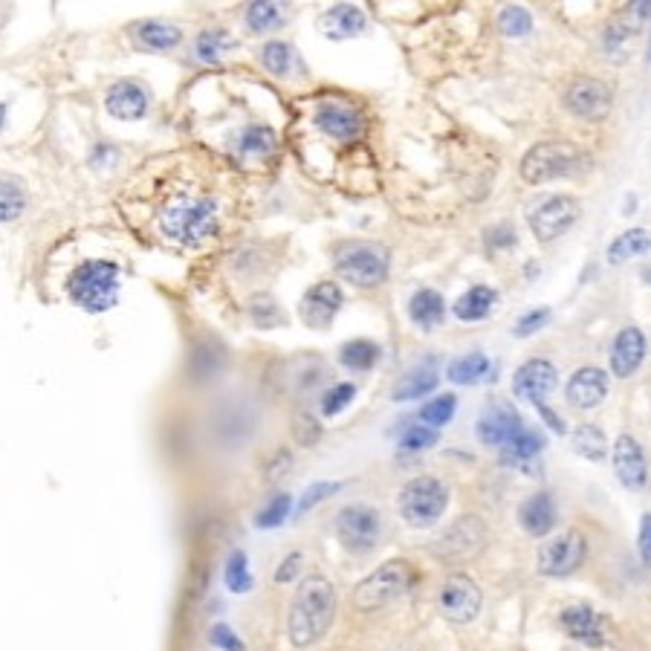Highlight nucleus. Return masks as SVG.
Instances as JSON below:
<instances>
[{"label": "nucleus", "mask_w": 651, "mask_h": 651, "mask_svg": "<svg viewBox=\"0 0 651 651\" xmlns=\"http://www.w3.org/2000/svg\"><path fill=\"white\" fill-rule=\"evenodd\" d=\"M434 443H437V429H429L423 423H411L400 434V449H406V452H420V449H429Z\"/></svg>", "instance_id": "obj_43"}, {"label": "nucleus", "mask_w": 651, "mask_h": 651, "mask_svg": "<svg viewBox=\"0 0 651 651\" xmlns=\"http://www.w3.org/2000/svg\"><path fill=\"white\" fill-rule=\"evenodd\" d=\"M209 640H212V646L220 651H246L244 640L229 628L226 623H217L212 625V631H209Z\"/></svg>", "instance_id": "obj_47"}, {"label": "nucleus", "mask_w": 651, "mask_h": 651, "mask_svg": "<svg viewBox=\"0 0 651 651\" xmlns=\"http://www.w3.org/2000/svg\"><path fill=\"white\" fill-rule=\"evenodd\" d=\"M550 319V310L547 307H539V310H530L527 316H521L516 325V336H530V333H536L539 327L544 325Z\"/></svg>", "instance_id": "obj_48"}, {"label": "nucleus", "mask_w": 651, "mask_h": 651, "mask_svg": "<svg viewBox=\"0 0 651 651\" xmlns=\"http://www.w3.org/2000/svg\"><path fill=\"white\" fill-rule=\"evenodd\" d=\"M339 362L351 371H371L380 362V345H374L368 339H353L348 345H342Z\"/></svg>", "instance_id": "obj_35"}, {"label": "nucleus", "mask_w": 651, "mask_h": 651, "mask_svg": "<svg viewBox=\"0 0 651 651\" xmlns=\"http://www.w3.org/2000/svg\"><path fill=\"white\" fill-rule=\"evenodd\" d=\"M408 316L411 322L423 330H434V327L443 322L446 316V301L437 290H420L411 296V304H408Z\"/></svg>", "instance_id": "obj_26"}, {"label": "nucleus", "mask_w": 651, "mask_h": 651, "mask_svg": "<svg viewBox=\"0 0 651 651\" xmlns=\"http://www.w3.org/2000/svg\"><path fill=\"white\" fill-rule=\"evenodd\" d=\"M484 544H487V524L478 516H461L432 544V553L446 562H461L475 556Z\"/></svg>", "instance_id": "obj_11"}, {"label": "nucleus", "mask_w": 651, "mask_h": 651, "mask_svg": "<svg viewBox=\"0 0 651 651\" xmlns=\"http://www.w3.org/2000/svg\"><path fill=\"white\" fill-rule=\"evenodd\" d=\"M339 307H342V290H339V284L322 281V284H316V287H310V290L304 293L299 307L301 322L307 327H313V330H325V327L336 319Z\"/></svg>", "instance_id": "obj_16"}, {"label": "nucleus", "mask_w": 651, "mask_h": 651, "mask_svg": "<svg viewBox=\"0 0 651 651\" xmlns=\"http://www.w3.org/2000/svg\"><path fill=\"white\" fill-rule=\"evenodd\" d=\"M365 12L359 6H348V3H339L327 12L322 18V29L330 38H353L365 29Z\"/></svg>", "instance_id": "obj_25"}, {"label": "nucleus", "mask_w": 651, "mask_h": 651, "mask_svg": "<svg viewBox=\"0 0 651 651\" xmlns=\"http://www.w3.org/2000/svg\"><path fill=\"white\" fill-rule=\"evenodd\" d=\"M585 163H588L585 154L570 142H539L521 157L518 171L524 183L539 186V183H550L559 177H573L576 171H582Z\"/></svg>", "instance_id": "obj_5"}, {"label": "nucleus", "mask_w": 651, "mask_h": 651, "mask_svg": "<svg viewBox=\"0 0 651 651\" xmlns=\"http://www.w3.org/2000/svg\"><path fill=\"white\" fill-rule=\"evenodd\" d=\"M570 443H573V452L588 458V461H605V452H608V440L605 434L599 432L597 426H579L576 432L570 434Z\"/></svg>", "instance_id": "obj_36"}, {"label": "nucleus", "mask_w": 651, "mask_h": 651, "mask_svg": "<svg viewBox=\"0 0 651 651\" xmlns=\"http://www.w3.org/2000/svg\"><path fill=\"white\" fill-rule=\"evenodd\" d=\"M105 105H108V113L113 119L136 122V119H142L148 113L151 99H148V90L142 84L125 79V82H116L110 87L108 96H105Z\"/></svg>", "instance_id": "obj_18"}, {"label": "nucleus", "mask_w": 651, "mask_h": 651, "mask_svg": "<svg viewBox=\"0 0 651 651\" xmlns=\"http://www.w3.org/2000/svg\"><path fill=\"white\" fill-rule=\"evenodd\" d=\"M475 432H478V440H481L484 446H498V449H504L513 437H518V434L524 432V423H521V414H518L516 408L501 403V400H495V403H489V406L481 411Z\"/></svg>", "instance_id": "obj_14"}, {"label": "nucleus", "mask_w": 651, "mask_h": 651, "mask_svg": "<svg viewBox=\"0 0 651 651\" xmlns=\"http://www.w3.org/2000/svg\"><path fill=\"white\" fill-rule=\"evenodd\" d=\"M249 316H252V322H255L258 327H275L284 322L278 304H275L270 296H258V299H252V304H249Z\"/></svg>", "instance_id": "obj_44"}, {"label": "nucleus", "mask_w": 651, "mask_h": 651, "mask_svg": "<svg viewBox=\"0 0 651 651\" xmlns=\"http://www.w3.org/2000/svg\"><path fill=\"white\" fill-rule=\"evenodd\" d=\"M518 524L524 527L527 536L542 539L556 527V504L550 492H533L530 498L521 501L518 507Z\"/></svg>", "instance_id": "obj_23"}, {"label": "nucleus", "mask_w": 651, "mask_h": 651, "mask_svg": "<svg viewBox=\"0 0 651 651\" xmlns=\"http://www.w3.org/2000/svg\"><path fill=\"white\" fill-rule=\"evenodd\" d=\"M542 449H544L542 434L524 429V432L518 434V437H513V440L501 449V461L510 463V466H527V463L539 458Z\"/></svg>", "instance_id": "obj_33"}, {"label": "nucleus", "mask_w": 651, "mask_h": 651, "mask_svg": "<svg viewBox=\"0 0 651 651\" xmlns=\"http://www.w3.org/2000/svg\"><path fill=\"white\" fill-rule=\"evenodd\" d=\"M238 47V41L226 32V29H203L200 35H197V41H194V55H197V61H203V64H217L223 55L229 53V50H235Z\"/></svg>", "instance_id": "obj_29"}, {"label": "nucleus", "mask_w": 651, "mask_h": 651, "mask_svg": "<svg viewBox=\"0 0 651 651\" xmlns=\"http://www.w3.org/2000/svg\"><path fill=\"white\" fill-rule=\"evenodd\" d=\"M539 411H542V417L547 420V426H550L553 432L565 434V423H562V417H556V414H553V411H550L547 406H539Z\"/></svg>", "instance_id": "obj_52"}, {"label": "nucleus", "mask_w": 651, "mask_h": 651, "mask_svg": "<svg viewBox=\"0 0 651 651\" xmlns=\"http://www.w3.org/2000/svg\"><path fill=\"white\" fill-rule=\"evenodd\" d=\"M290 504H293V498L287 495V492H278L275 498H270V504L255 516V524L261 527V530H272V527H281L287 516H290Z\"/></svg>", "instance_id": "obj_42"}, {"label": "nucleus", "mask_w": 651, "mask_h": 651, "mask_svg": "<svg viewBox=\"0 0 651 651\" xmlns=\"http://www.w3.org/2000/svg\"><path fill=\"white\" fill-rule=\"evenodd\" d=\"M649 61H651V44H649Z\"/></svg>", "instance_id": "obj_55"}, {"label": "nucleus", "mask_w": 651, "mask_h": 651, "mask_svg": "<svg viewBox=\"0 0 651 651\" xmlns=\"http://www.w3.org/2000/svg\"><path fill=\"white\" fill-rule=\"evenodd\" d=\"M559 623H562L570 640H576L582 646L597 649V646L605 643V625H602V617L591 605H570V608L562 611Z\"/></svg>", "instance_id": "obj_19"}, {"label": "nucleus", "mask_w": 651, "mask_h": 651, "mask_svg": "<svg viewBox=\"0 0 651 651\" xmlns=\"http://www.w3.org/2000/svg\"><path fill=\"white\" fill-rule=\"evenodd\" d=\"M611 102V87L591 76L573 79L565 90V108L585 122H602L611 113Z\"/></svg>", "instance_id": "obj_13"}, {"label": "nucleus", "mask_w": 651, "mask_h": 651, "mask_svg": "<svg viewBox=\"0 0 651 651\" xmlns=\"http://www.w3.org/2000/svg\"><path fill=\"white\" fill-rule=\"evenodd\" d=\"M3 122H6V105H0V128H3Z\"/></svg>", "instance_id": "obj_53"}, {"label": "nucleus", "mask_w": 651, "mask_h": 651, "mask_svg": "<svg viewBox=\"0 0 651 651\" xmlns=\"http://www.w3.org/2000/svg\"><path fill=\"white\" fill-rule=\"evenodd\" d=\"M301 570V553H290L278 568H275V582L278 585H287V582H293L296 576H299Z\"/></svg>", "instance_id": "obj_49"}, {"label": "nucleus", "mask_w": 651, "mask_h": 651, "mask_svg": "<svg viewBox=\"0 0 651 651\" xmlns=\"http://www.w3.org/2000/svg\"><path fill=\"white\" fill-rule=\"evenodd\" d=\"M495 299H498V293L492 287H472V290H466L461 299L455 301L452 310H455V316L461 322H481V319H487L489 313H492Z\"/></svg>", "instance_id": "obj_27"}, {"label": "nucleus", "mask_w": 651, "mask_h": 651, "mask_svg": "<svg viewBox=\"0 0 651 651\" xmlns=\"http://www.w3.org/2000/svg\"><path fill=\"white\" fill-rule=\"evenodd\" d=\"M489 359L484 353H466V356H458L449 362L446 368V377L458 385H478V382L487 380L489 374Z\"/></svg>", "instance_id": "obj_30"}, {"label": "nucleus", "mask_w": 651, "mask_h": 651, "mask_svg": "<svg viewBox=\"0 0 651 651\" xmlns=\"http://www.w3.org/2000/svg\"><path fill=\"white\" fill-rule=\"evenodd\" d=\"M316 128L339 142H351L362 134V116L342 102H322L316 110Z\"/></svg>", "instance_id": "obj_20"}, {"label": "nucleus", "mask_w": 651, "mask_h": 651, "mask_svg": "<svg viewBox=\"0 0 651 651\" xmlns=\"http://www.w3.org/2000/svg\"><path fill=\"white\" fill-rule=\"evenodd\" d=\"M136 38L142 41V47L165 53V50H174L183 41V32L174 24H165V21H145V24L136 27Z\"/></svg>", "instance_id": "obj_32"}, {"label": "nucleus", "mask_w": 651, "mask_h": 651, "mask_svg": "<svg viewBox=\"0 0 651 651\" xmlns=\"http://www.w3.org/2000/svg\"><path fill=\"white\" fill-rule=\"evenodd\" d=\"M417 579V570L408 565L406 559H391L380 568L374 570L371 576H365L356 591H353V605L362 611V614H371V611H382L388 608L391 602L403 599L411 591Z\"/></svg>", "instance_id": "obj_4"}, {"label": "nucleus", "mask_w": 651, "mask_h": 651, "mask_svg": "<svg viewBox=\"0 0 651 651\" xmlns=\"http://www.w3.org/2000/svg\"><path fill=\"white\" fill-rule=\"evenodd\" d=\"M498 29L510 38H521L533 29V15L524 6H504L498 15Z\"/></svg>", "instance_id": "obj_41"}, {"label": "nucleus", "mask_w": 651, "mask_h": 651, "mask_svg": "<svg viewBox=\"0 0 651 651\" xmlns=\"http://www.w3.org/2000/svg\"><path fill=\"white\" fill-rule=\"evenodd\" d=\"M588 553V542L579 530H565L553 539H547L539 550V573L550 579H565L582 568Z\"/></svg>", "instance_id": "obj_9"}, {"label": "nucleus", "mask_w": 651, "mask_h": 651, "mask_svg": "<svg viewBox=\"0 0 651 651\" xmlns=\"http://www.w3.org/2000/svg\"><path fill=\"white\" fill-rule=\"evenodd\" d=\"M391 255L382 244H348L336 252V270L356 287H377L388 275Z\"/></svg>", "instance_id": "obj_7"}, {"label": "nucleus", "mask_w": 651, "mask_h": 651, "mask_svg": "<svg viewBox=\"0 0 651 651\" xmlns=\"http://www.w3.org/2000/svg\"><path fill=\"white\" fill-rule=\"evenodd\" d=\"M646 356V336L637 327H623L611 345V371L617 377H631Z\"/></svg>", "instance_id": "obj_22"}, {"label": "nucleus", "mask_w": 651, "mask_h": 651, "mask_svg": "<svg viewBox=\"0 0 651 651\" xmlns=\"http://www.w3.org/2000/svg\"><path fill=\"white\" fill-rule=\"evenodd\" d=\"M382 518L368 504H351L336 516V536L351 553H368L380 542Z\"/></svg>", "instance_id": "obj_8"}, {"label": "nucleus", "mask_w": 651, "mask_h": 651, "mask_svg": "<svg viewBox=\"0 0 651 651\" xmlns=\"http://www.w3.org/2000/svg\"><path fill=\"white\" fill-rule=\"evenodd\" d=\"M296 437H299V443L304 446H310V443H316L319 440V426H316V420L313 417H299V423H296Z\"/></svg>", "instance_id": "obj_50"}, {"label": "nucleus", "mask_w": 651, "mask_h": 651, "mask_svg": "<svg viewBox=\"0 0 651 651\" xmlns=\"http://www.w3.org/2000/svg\"><path fill=\"white\" fill-rule=\"evenodd\" d=\"M278 148V136L267 125H246L241 136H238V151L244 157H255V160H264L275 154Z\"/></svg>", "instance_id": "obj_31"}, {"label": "nucleus", "mask_w": 651, "mask_h": 651, "mask_svg": "<svg viewBox=\"0 0 651 651\" xmlns=\"http://www.w3.org/2000/svg\"><path fill=\"white\" fill-rule=\"evenodd\" d=\"M455 408H458L455 394H443V397H434V400H429L426 406L420 408L417 420L423 426H429V429H440V426H446L455 417Z\"/></svg>", "instance_id": "obj_38"}, {"label": "nucleus", "mask_w": 651, "mask_h": 651, "mask_svg": "<svg viewBox=\"0 0 651 651\" xmlns=\"http://www.w3.org/2000/svg\"><path fill=\"white\" fill-rule=\"evenodd\" d=\"M579 215H582L579 200H573L568 194L547 197L542 206H536V209L530 212V229H533V235H536L542 244H550V241L562 238L570 226L579 220Z\"/></svg>", "instance_id": "obj_12"}, {"label": "nucleus", "mask_w": 651, "mask_h": 651, "mask_svg": "<svg viewBox=\"0 0 651 651\" xmlns=\"http://www.w3.org/2000/svg\"><path fill=\"white\" fill-rule=\"evenodd\" d=\"M160 229L177 244H203L217 232V203L212 197H174L160 212Z\"/></svg>", "instance_id": "obj_2"}, {"label": "nucleus", "mask_w": 651, "mask_h": 651, "mask_svg": "<svg viewBox=\"0 0 651 651\" xmlns=\"http://www.w3.org/2000/svg\"><path fill=\"white\" fill-rule=\"evenodd\" d=\"M437 380H440V374H437V365H434L432 359H429V362H420V365H414V368L408 371L406 377H400V382H397L394 391H391V397H394L397 403L420 400V397H426L429 391L437 388Z\"/></svg>", "instance_id": "obj_24"}, {"label": "nucleus", "mask_w": 651, "mask_h": 651, "mask_svg": "<svg viewBox=\"0 0 651 651\" xmlns=\"http://www.w3.org/2000/svg\"><path fill=\"white\" fill-rule=\"evenodd\" d=\"M281 24V9L278 3H270V0H258V3H249L246 9V27L252 32H270L272 27Z\"/></svg>", "instance_id": "obj_40"}, {"label": "nucleus", "mask_w": 651, "mask_h": 651, "mask_svg": "<svg viewBox=\"0 0 651 651\" xmlns=\"http://www.w3.org/2000/svg\"><path fill=\"white\" fill-rule=\"evenodd\" d=\"M27 209V191L18 180L0 177V223H12Z\"/></svg>", "instance_id": "obj_37"}, {"label": "nucleus", "mask_w": 651, "mask_h": 651, "mask_svg": "<svg viewBox=\"0 0 651 651\" xmlns=\"http://www.w3.org/2000/svg\"><path fill=\"white\" fill-rule=\"evenodd\" d=\"M651 249V235L646 229H628L623 235L614 238V244L608 246V264H625L628 258H637Z\"/></svg>", "instance_id": "obj_34"}, {"label": "nucleus", "mask_w": 651, "mask_h": 651, "mask_svg": "<svg viewBox=\"0 0 651 651\" xmlns=\"http://www.w3.org/2000/svg\"><path fill=\"white\" fill-rule=\"evenodd\" d=\"M556 382H559L556 368L547 359H530L518 368L516 377H513V394L518 400L542 406L544 397L556 391Z\"/></svg>", "instance_id": "obj_17"}, {"label": "nucleus", "mask_w": 651, "mask_h": 651, "mask_svg": "<svg viewBox=\"0 0 651 651\" xmlns=\"http://www.w3.org/2000/svg\"><path fill=\"white\" fill-rule=\"evenodd\" d=\"M353 394H356V385H353V382H339V385H333L325 394V400H322V411H325L327 417L339 414L342 408L351 403Z\"/></svg>", "instance_id": "obj_45"}, {"label": "nucleus", "mask_w": 651, "mask_h": 651, "mask_svg": "<svg viewBox=\"0 0 651 651\" xmlns=\"http://www.w3.org/2000/svg\"><path fill=\"white\" fill-rule=\"evenodd\" d=\"M614 472L620 484L631 492H640L649 484V463L643 455V446L631 434H620L614 443Z\"/></svg>", "instance_id": "obj_15"}, {"label": "nucleus", "mask_w": 651, "mask_h": 651, "mask_svg": "<svg viewBox=\"0 0 651 651\" xmlns=\"http://www.w3.org/2000/svg\"><path fill=\"white\" fill-rule=\"evenodd\" d=\"M223 576H226V588H229L232 594H246V591L252 588V573H249V562H246L244 550H235V553L229 556Z\"/></svg>", "instance_id": "obj_39"}, {"label": "nucleus", "mask_w": 651, "mask_h": 651, "mask_svg": "<svg viewBox=\"0 0 651 651\" xmlns=\"http://www.w3.org/2000/svg\"><path fill=\"white\" fill-rule=\"evenodd\" d=\"M643 281H649L651 284V267H646V270H643Z\"/></svg>", "instance_id": "obj_54"}, {"label": "nucleus", "mask_w": 651, "mask_h": 651, "mask_svg": "<svg viewBox=\"0 0 651 651\" xmlns=\"http://www.w3.org/2000/svg\"><path fill=\"white\" fill-rule=\"evenodd\" d=\"M339 489H342V484H339V481H319V484H310V487H307V492L301 495L299 510L301 513L313 510L319 501H325V498H330V495H333V492H339Z\"/></svg>", "instance_id": "obj_46"}, {"label": "nucleus", "mask_w": 651, "mask_h": 651, "mask_svg": "<svg viewBox=\"0 0 651 651\" xmlns=\"http://www.w3.org/2000/svg\"><path fill=\"white\" fill-rule=\"evenodd\" d=\"M261 64L278 79H293L299 73V55L284 41H270L261 47Z\"/></svg>", "instance_id": "obj_28"}, {"label": "nucleus", "mask_w": 651, "mask_h": 651, "mask_svg": "<svg viewBox=\"0 0 651 651\" xmlns=\"http://www.w3.org/2000/svg\"><path fill=\"white\" fill-rule=\"evenodd\" d=\"M565 397L573 408H597L608 397V377L599 368H579L568 380Z\"/></svg>", "instance_id": "obj_21"}, {"label": "nucleus", "mask_w": 651, "mask_h": 651, "mask_svg": "<svg viewBox=\"0 0 651 651\" xmlns=\"http://www.w3.org/2000/svg\"><path fill=\"white\" fill-rule=\"evenodd\" d=\"M481 588L475 585V579H469L466 573H455L443 582L440 594H437V608L440 614L455 625L472 623L481 614Z\"/></svg>", "instance_id": "obj_10"}, {"label": "nucleus", "mask_w": 651, "mask_h": 651, "mask_svg": "<svg viewBox=\"0 0 651 651\" xmlns=\"http://www.w3.org/2000/svg\"><path fill=\"white\" fill-rule=\"evenodd\" d=\"M333 617H336L333 582L322 573L304 576V582L293 597V605H290V620H287L293 646L307 649V646L319 643L327 634V628L333 625Z\"/></svg>", "instance_id": "obj_1"}, {"label": "nucleus", "mask_w": 651, "mask_h": 651, "mask_svg": "<svg viewBox=\"0 0 651 651\" xmlns=\"http://www.w3.org/2000/svg\"><path fill=\"white\" fill-rule=\"evenodd\" d=\"M637 544H640L643 562L651 568V516H643V521H640V539H637Z\"/></svg>", "instance_id": "obj_51"}, {"label": "nucleus", "mask_w": 651, "mask_h": 651, "mask_svg": "<svg viewBox=\"0 0 651 651\" xmlns=\"http://www.w3.org/2000/svg\"><path fill=\"white\" fill-rule=\"evenodd\" d=\"M449 492L437 478H414L400 492V516L411 527H432L446 513Z\"/></svg>", "instance_id": "obj_6"}, {"label": "nucleus", "mask_w": 651, "mask_h": 651, "mask_svg": "<svg viewBox=\"0 0 651 651\" xmlns=\"http://www.w3.org/2000/svg\"><path fill=\"white\" fill-rule=\"evenodd\" d=\"M122 290V272L113 261H84L67 278V296L82 307L84 313H105Z\"/></svg>", "instance_id": "obj_3"}]
</instances>
